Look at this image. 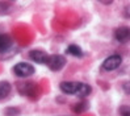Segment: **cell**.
I'll use <instances>...</instances> for the list:
<instances>
[{
    "label": "cell",
    "mask_w": 130,
    "mask_h": 116,
    "mask_svg": "<svg viewBox=\"0 0 130 116\" xmlns=\"http://www.w3.org/2000/svg\"><path fill=\"white\" fill-rule=\"evenodd\" d=\"M12 71L14 75L20 76V78H28V76H32L36 73V69L33 65L28 62H19L12 67Z\"/></svg>",
    "instance_id": "cell-1"
},
{
    "label": "cell",
    "mask_w": 130,
    "mask_h": 116,
    "mask_svg": "<svg viewBox=\"0 0 130 116\" xmlns=\"http://www.w3.org/2000/svg\"><path fill=\"white\" fill-rule=\"evenodd\" d=\"M67 61L64 56H60V54H53V56H49L47 61H46V65L50 69L51 71H59L66 66Z\"/></svg>",
    "instance_id": "cell-2"
},
{
    "label": "cell",
    "mask_w": 130,
    "mask_h": 116,
    "mask_svg": "<svg viewBox=\"0 0 130 116\" xmlns=\"http://www.w3.org/2000/svg\"><path fill=\"white\" fill-rule=\"evenodd\" d=\"M122 63V57L120 54H113V56H109L106 59H104L103 62V69L105 71H113L118 69Z\"/></svg>",
    "instance_id": "cell-3"
},
{
    "label": "cell",
    "mask_w": 130,
    "mask_h": 116,
    "mask_svg": "<svg viewBox=\"0 0 130 116\" xmlns=\"http://www.w3.org/2000/svg\"><path fill=\"white\" fill-rule=\"evenodd\" d=\"M29 58L36 63H40V65H46V61L49 58V54L46 51H43L41 49H34V50H30L29 51Z\"/></svg>",
    "instance_id": "cell-4"
},
{
    "label": "cell",
    "mask_w": 130,
    "mask_h": 116,
    "mask_svg": "<svg viewBox=\"0 0 130 116\" xmlns=\"http://www.w3.org/2000/svg\"><path fill=\"white\" fill-rule=\"evenodd\" d=\"M78 87H79V82H72V81H66V82H62L60 83L59 88L62 90V92L67 95H75L76 91H78Z\"/></svg>",
    "instance_id": "cell-5"
},
{
    "label": "cell",
    "mask_w": 130,
    "mask_h": 116,
    "mask_svg": "<svg viewBox=\"0 0 130 116\" xmlns=\"http://www.w3.org/2000/svg\"><path fill=\"white\" fill-rule=\"evenodd\" d=\"M129 28L127 27H120L114 30V38H116V41L124 44L129 40Z\"/></svg>",
    "instance_id": "cell-6"
},
{
    "label": "cell",
    "mask_w": 130,
    "mask_h": 116,
    "mask_svg": "<svg viewBox=\"0 0 130 116\" xmlns=\"http://www.w3.org/2000/svg\"><path fill=\"white\" fill-rule=\"evenodd\" d=\"M19 92H21V94H24V95H30V94H33V92L36 91V83L33 82H24V83H19Z\"/></svg>",
    "instance_id": "cell-7"
},
{
    "label": "cell",
    "mask_w": 130,
    "mask_h": 116,
    "mask_svg": "<svg viewBox=\"0 0 130 116\" xmlns=\"http://www.w3.org/2000/svg\"><path fill=\"white\" fill-rule=\"evenodd\" d=\"M12 44L13 40L9 34H0V53H4L8 49H11Z\"/></svg>",
    "instance_id": "cell-8"
},
{
    "label": "cell",
    "mask_w": 130,
    "mask_h": 116,
    "mask_svg": "<svg viewBox=\"0 0 130 116\" xmlns=\"http://www.w3.org/2000/svg\"><path fill=\"white\" fill-rule=\"evenodd\" d=\"M12 91V84L7 81H0V100H4L9 96Z\"/></svg>",
    "instance_id": "cell-9"
},
{
    "label": "cell",
    "mask_w": 130,
    "mask_h": 116,
    "mask_svg": "<svg viewBox=\"0 0 130 116\" xmlns=\"http://www.w3.org/2000/svg\"><path fill=\"white\" fill-rule=\"evenodd\" d=\"M91 91H92V88H91L89 84L87 83H80L79 82V87H78V91H76V96H80V98H87L89 94H91Z\"/></svg>",
    "instance_id": "cell-10"
},
{
    "label": "cell",
    "mask_w": 130,
    "mask_h": 116,
    "mask_svg": "<svg viewBox=\"0 0 130 116\" xmlns=\"http://www.w3.org/2000/svg\"><path fill=\"white\" fill-rule=\"evenodd\" d=\"M66 53L70 54V56H72V57H76V58H82V57L84 56V53H83V50H82L80 46L74 45V44L70 45V46L66 49Z\"/></svg>",
    "instance_id": "cell-11"
},
{
    "label": "cell",
    "mask_w": 130,
    "mask_h": 116,
    "mask_svg": "<svg viewBox=\"0 0 130 116\" xmlns=\"http://www.w3.org/2000/svg\"><path fill=\"white\" fill-rule=\"evenodd\" d=\"M88 102H86V100H82V102L76 103L71 107V110L75 112V113H82V112H86L88 110Z\"/></svg>",
    "instance_id": "cell-12"
},
{
    "label": "cell",
    "mask_w": 130,
    "mask_h": 116,
    "mask_svg": "<svg viewBox=\"0 0 130 116\" xmlns=\"http://www.w3.org/2000/svg\"><path fill=\"white\" fill-rule=\"evenodd\" d=\"M11 8H12V3H9V2H0V16L8 15L11 12Z\"/></svg>",
    "instance_id": "cell-13"
},
{
    "label": "cell",
    "mask_w": 130,
    "mask_h": 116,
    "mask_svg": "<svg viewBox=\"0 0 130 116\" xmlns=\"http://www.w3.org/2000/svg\"><path fill=\"white\" fill-rule=\"evenodd\" d=\"M21 111L17 107H7L4 110V116H20Z\"/></svg>",
    "instance_id": "cell-14"
},
{
    "label": "cell",
    "mask_w": 130,
    "mask_h": 116,
    "mask_svg": "<svg viewBox=\"0 0 130 116\" xmlns=\"http://www.w3.org/2000/svg\"><path fill=\"white\" fill-rule=\"evenodd\" d=\"M120 115L121 116H130V110H129V106L125 104V106H121L120 110H118Z\"/></svg>",
    "instance_id": "cell-15"
}]
</instances>
